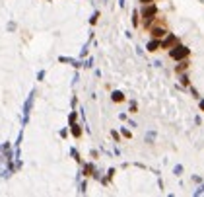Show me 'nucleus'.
<instances>
[{"label": "nucleus", "mask_w": 204, "mask_h": 197, "mask_svg": "<svg viewBox=\"0 0 204 197\" xmlns=\"http://www.w3.org/2000/svg\"><path fill=\"white\" fill-rule=\"evenodd\" d=\"M189 49H187V47H183V45H175L171 49V53H169V55H171V59H175V61H183V59H187V57H189Z\"/></svg>", "instance_id": "1"}, {"label": "nucleus", "mask_w": 204, "mask_h": 197, "mask_svg": "<svg viewBox=\"0 0 204 197\" xmlns=\"http://www.w3.org/2000/svg\"><path fill=\"white\" fill-rule=\"evenodd\" d=\"M158 14V8H156V4H148L144 10H142V18H144V22L146 24H150V22L154 20V16Z\"/></svg>", "instance_id": "2"}, {"label": "nucleus", "mask_w": 204, "mask_h": 197, "mask_svg": "<svg viewBox=\"0 0 204 197\" xmlns=\"http://www.w3.org/2000/svg\"><path fill=\"white\" fill-rule=\"evenodd\" d=\"M173 45H177V37L171 35V33H167V37L161 41V49H169V47H173Z\"/></svg>", "instance_id": "3"}, {"label": "nucleus", "mask_w": 204, "mask_h": 197, "mask_svg": "<svg viewBox=\"0 0 204 197\" xmlns=\"http://www.w3.org/2000/svg\"><path fill=\"white\" fill-rule=\"evenodd\" d=\"M152 35H154V39H161V37H165L167 31H165V27L161 26V27H152Z\"/></svg>", "instance_id": "4"}, {"label": "nucleus", "mask_w": 204, "mask_h": 197, "mask_svg": "<svg viewBox=\"0 0 204 197\" xmlns=\"http://www.w3.org/2000/svg\"><path fill=\"white\" fill-rule=\"evenodd\" d=\"M33 96H35V94H31V96L27 98V102H26V107H24V123H26L27 117H29V109H31V104H33Z\"/></svg>", "instance_id": "5"}, {"label": "nucleus", "mask_w": 204, "mask_h": 197, "mask_svg": "<svg viewBox=\"0 0 204 197\" xmlns=\"http://www.w3.org/2000/svg\"><path fill=\"white\" fill-rule=\"evenodd\" d=\"M158 49H161V41L160 39H154V41H150V43H148V51H150V53L158 51Z\"/></svg>", "instance_id": "6"}, {"label": "nucleus", "mask_w": 204, "mask_h": 197, "mask_svg": "<svg viewBox=\"0 0 204 197\" xmlns=\"http://www.w3.org/2000/svg\"><path fill=\"white\" fill-rule=\"evenodd\" d=\"M72 135H74V137H80V135H82V129H80V125L72 123Z\"/></svg>", "instance_id": "7"}, {"label": "nucleus", "mask_w": 204, "mask_h": 197, "mask_svg": "<svg viewBox=\"0 0 204 197\" xmlns=\"http://www.w3.org/2000/svg\"><path fill=\"white\" fill-rule=\"evenodd\" d=\"M111 98H113V102H122V100H124V96H122V92H113V96H111Z\"/></svg>", "instance_id": "8"}, {"label": "nucleus", "mask_w": 204, "mask_h": 197, "mask_svg": "<svg viewBox=\"0 0 204 197\" xmlns=\"http://www.w3.org/2000/svg\"><path fill=\"white\" fill-rule=\"evenodd\" d=\"M187 66H189V63H187V61H183V63H181V65L177 66V72H179V74H181V72H185V70H187Z\"/></svg>", "instance_id": "9"}, {"label": "nucleus", "mask_w": 204, "mask_h": 197, "mask_svg": "<svg viewBox=\"0 0 204 197\" xmlns=\"http://www.w3.org/2000/svg\"><path fill=\"white\" fill-rule=\"evenodd\" d=\"M84 172H86V176H91V172H93V166H91V164H88Z\"/></svg>", "instance_id": "10"}, {"label": "nucleus", "mask_w": 204, "mask_h": 197, "mask_svg": "<svg viewBox=\"0 0 204 197\" xmlns=\"http://www.w3.org/2000/svg\"><path fill=\"white\" fill-rule=\"evenodd\" d=\"M181 84H185V86H189V78H187V76H181Z\"/></svg>", "instance_id": "11"}, {"label": "nucleus", "mask_w": 204, "mask_h": 197, "mask_svg": "<svg viewBox=\"0 0 204 197\" xmlns=\"http://www.w3.org/2000/svg\"><path fill=\"white\" fill-rule=\"evenodd\" d=\"M132 22H134V26H138V12H134V18H132Z\"/></svg>", "instance_id": "12"}, {"label": "nucleus", "mask_w": 204, "mask_h": 197, "mask_svg": "<svg viewBox=\"0 0 204 197\" xmlns=\"http://www.w3.org/2000/svg\"><path fill=\"white\" fill-rule=\"evenodd\" d=\"M122 137H127V139H130V131H127V129H122Z\"/></svg>", "instance_id": "13"}, {"label": "nucleus", "mask_w": 204, "mask_h": 197, "mask_svg": "<svg viewBox=\"0 0 204 197\" xmlns=\"http://www.w3.org/2000/svg\"><path fill=\"white\" fill-rule=\"evenodd\" d=\"M142 4H152V2H156V0H140Z\"/></svg>", "instance_id": "14"}, {"label": "nucleus", "mask_w": 204, "mask_h": 197, "mask_svg": "<svg viewBox=\"0 0 204 197\" xmlns=\"http://www.w3.org/2000/svg\"><path fill=\"white\" fill-rule=\"evenodd\" d=\"M200 109H202V111H204V100H202V102H200Z\"/></svg>", "instance_id": "15"}]
</instances>
